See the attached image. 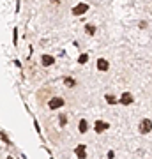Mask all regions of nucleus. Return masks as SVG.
<instances>
[{
  "mask_svg": "<svg viewBox=\"0 0 152 159\" xmlns=\"http://www.w3.org/2000/svg\"><path fill=\"white\" fill-rule=\"evenodd\" d=\"M138 129H140L141 134H149V133H152V120L150 119H143L140 122V125H138Z\"/></svg>",
  "mask_w": 152,
  "mask_h": 159,
  "instance_id": "obj_1",
  "label": "nucleus"
},
{
  "mask_svg": "<svg viewBox=\"0 0 152 159\" xmlns=\"http://www.w3.org/2000/svg\"><path fill=\"white\" fill-rule=\"evenodd\" d=\"M89 11V4H85V2H80L78 6L73 7V16H81L85 12Z\"/></svg>",
  "mask_w": 152,
  "mask_h": 159,
  "instance_id": "obj_2",
  "label": "nucleus"
},
{
  "mask_svg": "<svg viewBox=\"0 0 152 159\" xmlns=\"http://www.w3.org/2000/svg\"><path fill=\"white\" fill-rule=\"evenodd\" d=\"M64 106V99L62 97H53V99H50L48 101V108L50 110H58Z\"/></svg>",
  "mask_w": 152,
  "mask_h": 159,
  "instance_id": "obj_3",
  "label": "nucleus"
},
{
  "mask_svg": "<svg viewBox=\"0 0 152 159\" xmlns=\"http://www.w3.org/2000/svg\"><path fill=\"white\" fill-rule=\"evenodd\" d=\"M74 154H76V157H78V159H87V145H85V143H80V145H76V148H74Z\"/></svg>",
  "mask_w": 152,
  "mask_h": 159,
  "instance_id": "obj_4",
  "label": "nucleus"
},
{
  "mask_svg": "<svg viewBox=\"0 0 152 159\" xmlns=\"http://www.w3.org/2000/svg\"><path fill=\"white\" fill-rule=\"evenodd\" d=\"M120 104L122 106H129V104H133L135 102V97H133V94H129V92H124L122 96H120Z\"/></svg>",
  "mask_w": 152,
  "mask_h": 159,
  "instance_id": "obj_5",
  "label": "nucleus"
},
{
  "mask_svg": "<svg viewBox=\"0 0 152 159\" xmlns=\"http://www.w3.org/2000/svg\"><path fill=\"white\" fill-rule=\"evenodd\" d=\"M108 127H110V124H108V122H104V120H96V124H94V131H96L97 134L104 133Z\"/></svg>",
  "mask_w": 152,
  "mask_h": 159,
  "instance_id": "obj_6",
  "label": "nucleus"
},
{
  "mask_svg": "<svg viewBox=\"0 0 152 159\" xmlns=\"http://www.w3.org/2000/svg\"><path fill=\"white\" fill-rule=\"evenodd\" d=\"M41 64H43L44 67H50V66L55 64V57H53V55H43V57H41Z\"/></svg>",
  "mask_w": 152,
  "mask_h": 159,
  "instance_id": "obj_7",
  "label": "nucleus"
},
{
  "mask_svg": "<svg viewBox=\"0 0 152 159\" xmlns=\"http://www.w3.org/2000/svg\"><path fill=\"white\" fill-rule=\"evenodd\" d=\"M97 69H99V71H103V73H104V71H108V69H110V62H108L106 58H97Z\"/></svg>",
  "mask_w": 152,
  "mask_h": 159,
  "instance_id": "obj_8",
  "label": "nucleus"
},
{
  "mask_svg": "<svg viewBox=\"0 0 152 159\" xmlns=\"http://www.w3.org/2000/svg\"><path fill=\"white\" fill-rule=\"evenodd\" d=\"M78 131H80V134H87V131H89V122H87V119H80Z\"/></svg>",
  "mask_w": 152,
  "mask_h": 159,
  "instance_id": "obj_9",
  "label": "nucleus"
},
{
  "mask_svg": "<svg viewBox=\"0 0 152 159\" xmlns=\"http://www.w3.org/2000/svg\"><path fill=\"white\" fill-rule=\"evenodd\" d=\"M104 99H106V102L110 104V106H115V104L118 102V99L113 96V94H106V96H104Z\"/></svg>",
  "mask_w": 152,
  "mask_h": 159,
  "instance_id": "obj_10",
  "label": "nucleus"
},
{
  "mask_svg": "<svg viewBox=\"0 0 152 159\" xmlns=\"http://www.w3.org/2000/svg\"><path fill=\"white\" fill-rule=\"evenodd\" d=\"M64 85L67 87V89H73V87L76 85V80H74V78H69V76H67V78H64Z\"/></svg>",
  "mask_w": 152,
  "mask_h": 159,
  "instance_id": "obj_11",
  "label": "nucleus"
},
{
  "mask_svg": "<svg viewBox=\"0 0 152 159\" xmlns=\"http://www.w3.org/2000/svg\"><path fill=\"white\" fill-rule=\"evenodd\" d=\"M96 27H94V25H85V32H87V34H89V35H94V34H96Z\"/></svg>",
  "mask_w": 152,
  "mask_h": 159,
  "instance_id": "obj_12",
  "label": "nucleus"
},
{
  "mask_svg": "<svg viewBox=\"0 0 152 159\" xmlns=\"http://www.w3.org/2000/svg\"><path fill=\"white\" fill-rule=\"evenodd\" d=\"M0 140H2V142L6 143V145H12L11 140H9V136H7V133H4V131L0 133Z\"/></svg>",
  "mask_w": 152,
  "mask_h": 159,
  "instance_id": "obj_13",
  "label": "nucleus"
},
{
  "mask_svg": "<svg viewBox=\"0 0 152 159\" xmlns=\"http://www.w3.org/2000/svg\"><path fill=\"white\" fill-rule=\"evenodd\" d=\"M87 62H89V55H87V53H81V55L78 57V64L83 66V64H87Z\"/></svg>",
  "mask_w": 152,
  "mask_h": 159,
  "instance_id": "obj_14",
  "label": "nucleus"
},
{
  "mask_svg": "<svg viewBox=\"0 0 152 159\" xmlns=\"http://www.w3.org/2000/svg\"><path fill=\"white\" fill-rule=\"evenodd\" d=\"M67 124V117L66 115H60V125H66Z\"/></svg>",
  "mask_w": 152,
  "mask_h": 159,
  "instance_id": "obj_15",
  "label": "nucleus"
},
{
  "mask_svg": "<svg viewBox=\"0 0 152 159\" xmlns=\"http://www.w3.org/2000/svg\"><path fill=\"white\" fill-rule=\"evenodd\" d=\"M12 34H14V37H12V43H14V44H16V43H18V30L14 29V32H12Z\"/></svg>",
  "mask_w": 152,
  "mask_h": 159,
  "instance_id": "obj_16",
  "label": "nucleus"
},
{
  "mask_svg": "<svg viewBox=\"0 0 152 159\" xmlns=\"http://www.w3.org/2000/svg\"><path fill=\"white\" fill-rule=\"evenodd\" d=\"M115 157V152H113V150H110V152H108V159H113Z\"/></svg>",
  "mask_w": 152,
  "mask_h": 159,
  "instance_id": "obj_17",
  "label": "nucleus"
},
{
  "mask_svg": "<svg viewBox=\"0 0 152 159\" xmlns=\"http://www.w3.org/2000/svg\"><path fill=\"white\" fill-rule=\"evenodd\" d=\"M7 159H14V157H11V156H9V157H7Z\"/></svg>",
  "mask_w": 152,
  "mask_h": 159,
  "instance_id": "obj_18",
  "label": "nucleus"
}]
</instances>
